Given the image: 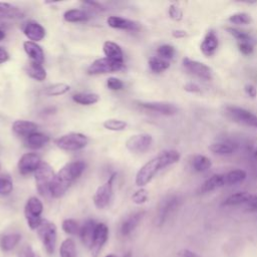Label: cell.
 Wrapping results in <instances>:
<instances>
[{
	"label": "cell",
	"instance_id": "6da1fadb",
	"mask_svg": "<svg viewBox=\"0 0 257 257\" xmlns=\"http://www.w3.org/2000/svg\"><path fill=\"white\" fill-rule=\"evenodd\" d=\"M181 155L178 151L168 150L147 162L136 175V185L139 187L150 183L154 177L162 170L170 167L180 161Z\"/></svg>",
	"mask_w": 257,
	"mask_h": 257
},
{
	"label": "cell",
	"instance_id": "7a4b0ae2",
	"mask_svg": "<svg viewBox=\"0 0 257 257\" xmlns=\"http://www.w3.org/2000/svg\"><path fill=\"white\" fill-rule=\"evenodd\" d=\"M85 169L82 161H73L64 165L54 176L50 185V196L59 198L65 194L68 188L81 176Z\"/></svg>",
	"mask_w": 257,
	"mask_h": 257
},
{
	"label": "cell",
	"instance_id": "3957f363",
	"mask_svg": "<svg viewBox=\"0 0 257 257\" xmlns=\"http://www.w3.org/2000/svg\"><path fill=\"white\" fill-rule=\"evenodd\" d=\"M57 148L63 151L75 152L86 147L88 139L80 133H68L60 136L54 141Z\"/></svg>",
	"mask_w": 257,
	"mask_h": 257
},
{
	"label": "cell",
	"instance_id": "277c9868",
	"mask_svg": "<svg viewBox=\"0 0 257 257\" xmlns=\"http://www.w3.org/2000/svg\"><path fill=\"white\" fill-rule=\"evenodd\" d=\"M43 212V204L37 197H30L24 207V216L31 230L37 229L42 223L41 214Z\"/></svg>",
	"mask_w": 257,
	"mask_h": 257
},
{
	"label": "cell",
	"instance_id": "5b68a950",
	"mask_svg": "<svg viewBox=\"0 0 257 257\" xmlns=\"http://www.w3.org/2000/svg\"><path fill=\"white\" fill-rule=\"evenodd\" d=\"M55 174L51 166L47 163L42 162L39 168L35 172V183L38 193L41 196L50 195V185L54 178Z\"/></svg>",
	"mask_w": 257,
	"mask_h": 257
},
{
	"label": "cell",
	"instance_id": "8992f818",
	"mask_svg": "<svg viewBox=\"0 0 257 257\" xmlns=\"http://www.w3.org/2000/svg\"><path fill=\"white\" fill-rule=\"evenodd\" d=\"M37 232L45 251L48 254H53L57 239V230L55 224L50 221L43 220L40 226L37 228Z\"/></svg>",
	"mask_w": 257,
	"mask_h": 257
},
{
	"label": "cell",
	"instance_id": "52a82bcc",
	"mask_svg": "<svg viewBox=\"0 0 257 257\" xmlns=\"http://www.w3.org/2000/svg\"><path fill=\"white\" fill-rule=\"evenodd\" d=\"M116 174L113 173L105 183H103L102 185H100L93 197H92V201H93V204L94 206L97 208V209H104L105 207H107L112 199V194H113V191H112V186H113V180L115 178Z\"/></svg>",
	"mask_w": 257,
	"mask_h": 257
},
{
	"label": "cell",
	"instance_id": "ba28073f",
	"mask_svg": "<svg viewBox=\"0 0 257 257\" xmlns=\"http://www.w3.org/2000/svg\"><path fill=\"white\" fill-rule=\"evenodd\" d=\"M226 112L235 121L257 128V115L252 111L240 106L229 105L226 107Z\"/></svg>",
	"mask_w": 257,
	"mask_h": 257
},
{
	"label": "cell",
	"instance_id": "9c48e42d",
	"mask_svg": "<svg viewBox=\"0 0 257 257\" xmlns=\"http://www.w3.org/2000/svg\"><path fill=\"white\" fill-rule=\"evenodd\" d=\"M123 62L111 60L107 57L95 59L87 68L88 74H103L109 72H116L122 69Z\"/></svg>",
	"mask_w": 257,
	"mask_h": 257
},
{
	"label": "cell",
	"instance_id": "30bf717a",
	"mask_svg": "<svg viewBox=\"0 0 257 257\" xmlns=\"http://www.w3.org/2000/svg\"><path fill=\"white\" fill-rule=\"evenodd\" d=\"M183 66L187 71L196 75L199 78H202L205 80H211L213 78L212 68L201 61L191 59L189 57H185L183 58Z\"/></svg>",
	"mask_w": 257,
	"mask_h": 257
},
{
	"label": "cell",
	"instance_id": "8fae6325",
	"mask_svg": "<svg viewBox=\"0 0 257 257\" xmlns=\"http://www.w3.org/2000/svg\"><path fill=\"white\" fill-rule=\"evenodd\" d=\"M153 144V137L149 134H138L130 137L125 142V148L134 154L147 152Z\"/></svg>",
	"mask_w": 257,
	"mask_h": 257
},
{
	"label": "cell",
	"instance_id": "7c38bea8",
	"mask_svg": "<svg viewBox=\"0 0 257 257\" xmlns=\"http://www.w3.org/2000/svg\"><path fill=\"white\" fill-rule=\"evenodd\" d=\"M179 204H180V199L178 196H175V195L167 197L165 200H163L157 212L156 224L158 226H162L166 222L168 217L178 208Z\"/></svg>",
	"mask_w": 257,
	"mask_h": 257
},
{
	"label": "cell",
	"instance_id": "4fadbf2b",
	"mask_svg": "<svg viewBox=\"0 0 257 257\" xmlns=\"http://www.w3.org/2000/svg\"><path fill=\"white\" fill-rule=\"evenodd\" d=\"M138 105L143 109L164 115H173L178 112V107L175 104L166 101H141L138 102Z\"/></svg>",
	"mask_w": 257,
	"mask_h": 257
},
{
	"label": "cell",
	"instance_id": "5bb4252c",
	"mask_svg": "<svg viewBox=\"0 0 257 257\" xmlns=\"http://www.w3.org/2000/svg\"><path fill=\"white\" fill-rule=\"evenodd\" d=\"M41 163V159L37 154L26 153L22 155L18 161V171L22 175H27L32 172H36Z\"/></svg>",
	"mask_w": 257,
	"mask_h": 257
},
{
	"label": "cell",
	"instance_id": "9a60e30c",
	"mask_svg": "<svg viewBox=\"0 0 257 257\" xmlns=\"http://www.w3.org/2000/svg\"><path fill=\"white\" fill-rule=\"evenodd\" d=\"M108 238V227L104 223H97L94 235H93V242L91 246V251L96 256L99 250L103 247L105 242Z\"/></svg>",
	"mask_w": 257,
	"mask_h": 257
},
{
	"label": "cell",
	"instance_id": "2e32d148",
	"mask_svg": "<svg viewBox=\"0 0 257 257\" xmlns=\"http://www.w3.org/2000/svg\"><path fill=\"white\" fill-rule=\"evenodd\" d=\"M106 23L111 28L115 29H122V30H130V31H137L141 28V24L138 21L122 18L119 16H109L106 19Z\"/></svg>",
	"mask_w": 257,
	"mask_h": 257
},
{
	"label": "cell",
	"instance_id": "e0dca14e",
	"mask_svg": "<svg viewBox=\"0 0 257 257\" xmlns=\"http://www.w3.org/2000/svg\"><path fill=\"white\" fill-rule=\"evenodd\" d=\"M145 216V211H138L127 216L120 225L119 232L122 236L130 235L141 223Z\"/></svg>",
	"mask_w": 257,
	"mask_h": 257
},
{
	"label": "cell",
	"instance_id": "ac0fdd59",
	"mask_svg": "<svg viewBox=\"0 0 257 257\" xmlns=\"http://www.w3.org/2000/svg\"><path fill=\"white\" fill-rule=\"evenodd\" d=\"M218 45H219V40H218L217 34L215 33L214 30H209L205 34V36L202 40L200 49L204 55L212 56L216 52Z\"/></svg>",
	"mask_w": 257,
	"mask_h": 257
},
{
	"label": "cell",
	"instance_id": "d6986e66",
	"mask_svg": "<svg viewBox=\"0 0 257 257\" xmlns=\"http://www.w3.org/2000/svg\"><path fill=\"white\" fill-rule=\"evenodd\" d=\"M24 35L30 39V41L37 42L45 37L44 27L36 21H29L23 27Z\"/></svg>",
	"mask_w": 257,
	"mask_h": 257
},
{
	"label": "cell",
	"instance_id": "ffe728a7",
	"mask_svg": "<svg viewBox=\"0 0 257 257\" xmlns=\"http://www.w3.org/2000/svg\"><path fill=\"white\" fill-rule=\"evenodd\" d=\"M96 224L94 220H87L83 223L82 226H80V231H79V236L82 244L91 249L92 242H93V235H94V230L96 227Z\"/></svg>",
	"mask_w": 257,
	"mask_h": 257
},
{
	"label": "cell",
	"instance_id": "44dd1931",
	"mask_svg": "<svg viewBox=\"0 0 257 257\" xmlns=\"http://www.w3.org/2000/svg\"><path fill=\"white\" fill-rule=\"evenodd\" d=\"M23 48L31 61L42 64L44 61V52L40 45H38L36 42L27 40L23 43Z\"/></svg>",
	"mask_w": 257,
	"mask_h": 257
},
{
	"label": "cell",
	"instance_id": "7402d4cb",
	"mask_svg": "<svg viewBox=\"0 0 257 257\" xmlns=\"http://www.w3.org/2000/svg\"><path fill=\"white\" fill-rule=\"evenodd\" d=\"M38 125L30 120H24V119H18L15 120L12 124V130L15 134L22 137H28L33 133H36Z\"/></svg>",
	"mask_w": 257,
	"mask_h": 257
},
{
	"label": "cell",
	"instance_id": "603a6c76",
	"mask_svg": "<svg viewBox=\"0 0 257 257\" xmlns=\"http://www.w3.org/2000/svg\"><path fill=\"white\" fill-rule=\"evenodd\" d=\"M24 17V12L17 6L0 2V19H20Z\"/></svg>",
	"mask_w": 257,
	"mask_h": 257
},
{
	"label": "cell",
	"instance_id": "cb8c5ba5",
	"mask_svg": "<svg viewBox=\"0 0 257 257\" xmlns=\"http://www.w3.org/2000/svg\"><path fill=\"white\" fill-rule=\"evenodd\" d=\"M210 151L216 155L228 156L234 154L237 151V145L229 141H220L213 143L210 146Z\"/></svg>",
	"mask_w": 257,
	"mask_h": 257
},
{
	"label": "cell",
	"instance_id": "d4e9b609",
	"mask_svg": "<svg viewBox=\"0 0 257 257\" xmlns=\"http://www.w3.org/2000/svg\"><path fill=\"white\" fill-rule=\"evenodd\" d=\"M102 49H103V52L105 54V57H107V58H109L111 60H114V61L123 62V52H122V49L115 42L108 41V40L105 41L103 43Z\"/></svg>",
	"mask_w": 257,
	"mask_h": 257
},
{
	"label": "cell",
	"instance_id": "484cf974",
	"mask_svg": "<svg viewBox=\"0 0 257 257\" xmlns=\"http://www.w3.org/2000/svg\"><path fill=\"white\" fill-rule=\"evenodd\" d=\"M225 186V180H224V174H216V175H213L211 176L209 179H207L200 191L202 193H208V192H212L216 189H219L221 187H224Z\"/></svg>",
	"mask_w": 257,
	"mask_h": 257
},
{
	"label": "cell",
	"instance_id": "4316f807",
	"mask_svg": "<svg viewBox=\"0 0 257 257\" xmlns=\"http://www.w3.org/2000/svg\"><path fill=\"white\" fill-rule=\"evenodd\" d=\"M252 194H250L249 192L246 191H240V192H236L234 194H231L230 196H228L224 202H223V206H238V205H243V204H247L248 201L250 200Z\"/></svg>",
	"mask_w": 257,
	"mask_h": 257
},
{
	"label": "cell",
	"instance_id": "83f0119b",
	"mask_svg": "<svg viewBox=\"0 0 257 257\" xmlns=\"http://www.w3.org/2000/svg\"><path fill=\"white\" fill-rule=\"evenodd\" d=\"M49 142V137L42 133H33L26 138L25 144L32 150H38L43 148Z\"/></svg>",
	"mask_w": 257,
	"mask_h": 257
},
{
	"label": "cell",
	"instance_id": "f1b7e54d",
	"mask_svg": "<svg viewBox=\"0 0 257 257\" xmlns=\"http://www.w3.org/2000/svg\"><path fill=\"white\" fill-rule=\"evenodd\" d=\"M25 70H26V73L28 74V76H30L31 78H33L37 81H43L47 76L46 70L42 66V64L34 62V61H30L27 64Z\"/></svg>",
	"mask_w": 257,
	"mask_h": 257
},
{
	"label": "cell",
	"instance_id": "f546056e",
	"mask_svg": "<svg viewBox=\"0 0 257 257\" xmlns=\"http://www.w3.org/2000/svg\"><path fill=\"white\" fill-rule=\"evenodd\" d=\"M21 240V235L19 233L5 234L0 237V248L4 252L11 251Z\"/></svg>",
	"mask_w": 257,
	"mask_h": 257
},
{
	"label": "cell",
	"instance_id": "4dcf8cb0",
	"mask_svg": "<svg viewBox=\"0 0 257 257\" xmlns=\"http://www.w3.org/2000/svg\"><path fill=\"white\" fill-rule=\"evenodd\" d=\"M63 18L67 22H84L89 19V14L81 9H70L65 11L63 14Z\"/></svg>",
	"mask_w": 257,
	"mask_h": 257
},
{
	"label": "cell",
	"instance_id": "1f68e13d",
	"mask_svg": "<svg viewBox=\"0 0 257 257\" xmlns=\"http://www.w3.org/2000/svg\"><path fill=\"white\" fill-rule=\"evenodd\" d=\"M247 177V174L244 170L236 169L232 170L226 174H224V180H225V186H232L239 183H242Z\"/></svg>",
	"mask_w": 257,
	"mask_h": 257
},
{
	"label": "cell",
	"instance_id": "d6a6232c",
	"mask_svg": "<svg viewBox=\"0 0 257 257\" xmlns=\"http://www.w3.org/2000/svg\"><path fill=\"white\" fill-rule=\"evenodd\" d=\"M72 99L81 105H91L99 100V95L92 92H78L72 95Z\"/></svg>",
	"mask_w": 257,
	"mask_h": 257
},
{
	"label": "cell",
	"instance_id": "836d02e7",
	"mask_svg": "<svg viewBox=\"0 0 257 257\" xmlns=\"http://www.w3.org/2000/svg\"><path fill=\"white\" fill-rule=\"evenodd\" d=\"M60 257H77L75 242L72 238H66L62 241L59 248Z\"/></svg>",
	"mask_w": 257,
	"mask_h": 257
},
{
	"label": "cell",
	"instance_id": "e575fe53",
	"mask_svg": "<svg viewBox=\"0 0 257 257\" xmlns=\"http://www.w3.org/2000/svg\"><path fill=\"white\" fill-rule=\"evenodd\" d=\"M149 66L153 72L161 73L170 67V62L160 56H152L149 59Z\"/></svg>",
	"mask_w": 257,
	"mask_h": 257
},
{
	"label": "cell",
	"instance_id": "d590c367",
	"mask_svg": "<svg viewBox=\"0 0 257 257\" xmlns=\"http://www.w3.org/2000/svg\"><path fill=\"white\" fill-rule=\"evenodd\" d=\"M192 165L196 172L202 173L208 171L212 167V161L204 155H196L193 159Z\"/></svg>",
	"mask_w": 257,
	"mask_h": 257
},
{
	"label": "cell",
	"instance_id": "8d00e7d4",
	"mask_svg": "<svg viewBox=\"0 0 257 257\" xmlns=\"http://www.w3.org/2000/svg\"><path fill=\"white\" fill-rule=\"evenodd\" d=\"M70 85L66 83H55L47 86L44 89V94L47 96H58L69 91Z\"/></svg>",
	"mask_w": 257,
	"mask_h": 257
},
{
	"label": "cell",
	"instance_id": "74e56055",
	"mask_svg": "<svg viewBox=\"0 0 257 257\" xmlns=\"http://www.w3.org/2000/svg\"><path fill=\"white\" fill-rule=\"evenodd\" d=\"M127 123L124 120L117 119V118H108L103 121V126L108 131L113 132H120L126 127Z\"/></svg>",
	"mask_w": 257,
	"mask_h": 257
},
{
	"label": "cell",
	"instance_id": "f35d334b",
	"mask_svg": "<svg viewBox=\"0 0 257 257\" xmlns=\"http://www.w3.org/2000/svg\"><path fill=\"white\" fill-rule=\"evenodd\" d=\"M62 230L69 235H79V231H80V226L79 224L74 220V219H65L63 220L62 224H61Z\"/></svg>",
	"mask_w": 257,
	"mask_h": 257
},
{
	"label": "cell",
	"instance_id": "ab89813d",
	"mask_svg": "<svg viewBox=\"0 0 257 257\" xmlns=\"http://www.w3.org/2000/svg\"><path fill=\"white\" fill-rule=\"evenodd\" d=\"M228 20H229V22H231L233 24H237V25H246L252 21L251 16L246 12L234 13L229 16Z\"/></svg>",
	"mask_w": 257,
	"mask_h": 257
},
{
	"label": "cell",
	"instance_id": "60d3db41",
	"mask_svg": "<svg viewBox=\"0 0 257 257\" xmlns=\"http://www.w3.org/2000/svg\"><path fill=\"white\" fill-rule=\"evenodd\" d=\"M229 34H231L238 42H243V41H251V36L250 34L242 29L236 28V27H227L226 28Z\"/></svg>",
	"mask_w": 257,
	"mask_h": 257
},
{
	"label": "cell",
	"instance_id": "b9f144b4",
	"mask_svg": "<svg viewBox=\"0 0 257 257\" xmlns=\"http://www.w3.org/2000/svg\"><path fill=\"white\" fill-rule=\"evenodd\" d=\"M157 53H158V56H160L166 60H169L175 56L176 49L171 44H163L158 47Z\"/></svg>",
	"mask_w": 257,
	"mask_h": 257
},
{
	"label": "cell",
	"instance_id": "7bdbcfd3",
	"mask_svg": "<svg viewBox=\"0 0 257 257\" xmlns=\"http://www.w3.org/2000/svg\"><path fill=\"white\" fill-rule=\"evenodd\" d=\"M13 190V183L8 177H0V195H9Z\"/></svg>",
	"mask_w": 257,
	"mask_h": 257
},
{
	"label": "cell",
	"instance_id": "ee69618b",
	"mask_svg": "<svg viewBox=\"0 0 257 257\" xmlns=\"http://www.w3.org/2000/svg\"><path fill=\"white\" fill-rule=\"evenodd\" d=\"M148 198H149V192L146 189H144V188L139 189L132 196L133 202L135 204H138V205L146 203L148 201Z\"/></svg>",
	"mask_w": 257,
	"mask_h": 257
},
{
	"label": "cell",
	"instance_id": "f6af8a7d",
	"mask_svg": "<svg viewBox=\"0 0 257 257\" xmlns=\"http://www.w3.org/2000/svg\"><path fill=\"white\" fill-rule=\"evenodd\" d=\"M106 85L110 90H119L123 87V82L116 77H109L106 81Z\"/></svg>",
	"mask_w": 257,
	"mask_h": 257
},
{
	"label": "cell",
	"instance_id": "bcb514c9",
	"mask_svg": "<svg viewBox=\"0 0 257 257\" xmlns=\"http://www.w3.org/2000/svg\"><path fill=\"white\" fill-rule=\"evenodd\" d=\"M238 48L241 53L244 55H249L253 52V44L251 41H243V42H238Z\"/></svg>",
	"mask_w": 257,
	"mask_h": 257
},
{
	"label": "cell",
	"instance_id": "7dc6e473",
	"mask_svg": "<svg viewBox=\"0 0 257 257\" xmlns=\"http://www.w3.org/2000/svg\"><path fill=\"white\" fill-rule=\"evenodd\" d=\"M169 15L172 19L176 20V21H179L182 19L183 17V13L181 11V9L176 5V4H172L169 8Z\"/></svg>",
	"mask_w": 257,
	"mask_h": 257
},
{
	"label": "cell",
	"instance_id": "c3c4849f",
	"mask_svg": "<svg viewBox=\"0 0 257 257\" xmlns=\"http://www.w3.org/2000/svg\"><path fill=\"white\" fill-rule=\"evenodd\" d=\"M35 253L30 245H25L18 254V257H35Z\"/></svg>",
	"mask_w": 257,
	"mask_h": 257
},
{
	"label": "cell",
	"instance_id": "681fc988",
	"mask_svg": "<svg viewBox=\"0 0 257 257\" xmlns=\"http://www.w3.org/2000/svg\"><path fill=\"white\" fill-rule=\"evenodd\" d=\"M175 257H199V256L197 253L191 251L190 249H181L176 253Z\"/></svg>",
	"mask_w": 257,
	"mask_h": 257
},
{
	"label": "cell",
	"instance_id": "f907efd6",
	"mask_svg": "<svg viewBox=\"0 0 257 257\" xmlns=\"http://www.w3.org/2000/svg\"><path fill=\"white\" fill-rule=\"evenodd\" d=\"M184 89L188 92H191V93H198L201 91V88L198 84L194 83V82H188L187 84L184 85Z\"/></svg>",
	"mask_w": 257,
	"mask_h": 257
},
{
	"label": "cell",
	"instance_id": "816d5d0a",
	"mask_svg": "<svg viewBox=\"0 0 257 257\" xmlns=\"http://www.w3.org/2000/svg\"><path fill=\"white\" fill-rule=\"evenodd\" d=\"M246 206L250 211H257V195H252Z\"/></svg>",
	"mask_w": 257,
	"mask_h": 257
},
{
	"label": "cell",
	"instance_id": "f5cc1de1",
	"mask_svg": "<svg viewBox=\"0 0 257 257\" xmlns=\"http://www.w3.org/2000/svg\"><path fill=\"white\" fill-rule=\"evenodd\" d=\"M83 5L85 6H88L90 9L92 10H97V11H100L102 10V5L98 2H94V1H85V2H82Z\"/></svg>",
	"mask_w": 257,
	"mask_h": 257
},
{
	"label": "cell",
	"instance_id": "db71d44e",
	"mask_svg": "<svg viewBox=\"0 0 257 257\" xmlns=\"http://www.w3.org/2000/svg\"><path fill=\"white\" fill-rule=\"evenodd\" d=\"M245 91H246V93H247L249 96H251V97H255L256 94H257V90H256L255 86H253L252 84H247V85L245 86Z\"/></svg>",
	"mask_w": 257,
	"mask_h": 257
},
{
	"label": "cell",
	"instance_id": "11a10c76",
	"mask_svg": "<svg viewBox=\"0 0 257 257\" xmlns=\"http://www.w3.org/2000/svg\"><path fill=\"white\" fill-rule=\"evenodd\" d=\"M9 59V53L0 46V64L6 62Z\"/></svg>",
	"mask_w": 257,
	"mask_h": 257
},
{
	"label": "cell",
	"instance_id": "9f6ffc18",
	"mask_svg": "<svg viewBox=\"0 0 257 257\" xmlns=\"http://www.w3.org/2000/svg\"><path fill=\"white\" fill-rule=\"evenodd\" d=\"M188 34L185 30H175L173 31V36L176 38H184L186 37Z\"/></svg>",
	"mask_w": 257,
	"mask_h": 257
},
{
	"label": "cell",
	"instance_id": "6f0895ef",
	"mask_svg": "<svg viewBox=\"0 0 257 257\" xmlns=\"http://www.w3.org/2000/svg\"><path fill=\"white\" fill-rule=\"evenodd\" d=\"M4 37H5V32L2 29H0V41L4 39Z\"/></svg>",
	"mask_w": 257,
	"mask_h": 257
},
{
	"label": "cell",
	"instance_id": "680465c9",
	"mask_svg": "<svg viewBox=\"0 0 257 257\" xmlns=\"http://www.w3.org/2000/svg\"><path fill=\"white\" fill-rule=\"evenodd\" d=\"M123 257H133V256H132V253H131V252H127V253L124 254Z\"/></svg>",
	"mask_w": 257,
	"mask_h": 257
},
{
	"label": "cell",
	"instance_id": "91938a15",
	"mask_svg": "<svg viewBox=\"0 0 257 257\" xmlns=\"http://www.w3.org/2000/svg\"><path fill=\"white\" fill-rule=\"evenodd\" d=\"M104 257H116L114 254H108V255H105Z\"/></svg>",
	"mask_w": 257,
	"mask_h": 257
},
{
	"label": "cell",
	"instance_id": "94428289",
	"mask_svg": "<svg viewBox=\"0 0 257 257\" xmlns=\"http://www.w3.org/2000/svg\"><path fill=\"white\" fill-rule=\"evenodd\" d=\"M253 154H254V158L257 160V150H256V151H255Z\"/></svg>",
	"mask_w": 257,
	"mask_h": 257
},
{
	"label": "cell",
	"instance_id": "6125c7cd",
	"mask_svg": "<svg viewBox=\"0 0 257 257\" xmlns=\"http://www.w3.org/2000/svg\"><path fill=\"white\" fill-rule=\"evenodd\" d=\"M3 26H4L3 22H1V21H0V29H2V27H3Z\"/></svg>",
	"mask_w": 257,
	"mask_h": 257
},
{
	"label": "cell",
	"instance_id": "be15d7a7",
	"mask_svg": "<svg viewBox=\"0 0 257 257\" xmlns=\"http://www.w3.org/2000/svg\"><path fill=\"white\" fill-rule=\"evenodd\" d=\"M35 257H40V256H38V255H35Z\"/></svg>",
	"mask_w": 257,
	"mask_h": 257
}]
</instances>
